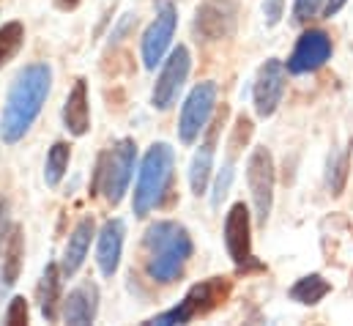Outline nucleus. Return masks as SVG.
Instances as JSON below:
<instances>
[{
  "label": "nucleus",
  "instance_id": "nucleus-1",
  "mask_svg": "<svg viewBox=\"0 0 353 326\" xmlns=\"http://www.w3.org/2000/svg\"><path fill=\"white\" fill-rule=\"evenodd\" d=\"M50 85H52V69L47 64H30L14 77L0 118L3 143H19L28 135V129L33 126L50 96Z\"/></svg>",
  "mask_w": 353,
  "mask_h": 326
},
{
  "label": "nucleus",
  "instance_id": "nucleus-2",
  "mask_svg": "<svg viewBox=\"0 0 353 326\" xmlns=\"http://www.w3.org/2000/svg\"><path fill=\"white\" fill-rule=\"evenodd\" d=\"M143 245L151 252L145 271L154 282H162V285L173 282L183 274V266H186V260L192 258V249H194L186 228H181L178 222H170V220L154 222L145 231Z\"/></svg>",
  "mask_w": 353,
  "mask_h": 326
},
{
  "label": "nucleus",
  "instance_id": "nucleus-3",
  "mask_svg": "<svg viewBox=\"0 0 353 326\" xmlns=\"http://www.w3.org/2000/svg\"><path fill=\"white\" fill-rule=\"evenodd\" d=\"M173 181V148L168 143H154L143 157L137 186H134V214L148 217L157 206H162Z\"/></svg>",
  "mask_w": 353,
  "mask_h": 326
},
{
  "label": "nucleus",
  "instance_id": "nucleus-4",
  "mask_svg": "<svg viewBox=\"0 0 353 326\" xmlns=\"http://www.w3.org/2000/svg\"><path fill=\"white\" fill-rule=\"evenodd\" d=\"M134 160H137V146L134 140L123 137L118 140L110 151H104L96 162V178L90 186V195L101 192L110 206H118L129 189L132 173H134Z\"/></svg>",
  "mask_w": 353,
  "mask_h": 326
},
{
  "label": "nucleus",
  "instance_id": "nucleus-5",
  "mask_svg": "<svg viewBox=\"0 0 353 326\" xmlns=\"http://www.w3.org/2000/svg\"><path fill=\"white\" fill-rule=\"evenodd\" d=\"M228 296H230V280H225V277L203 280V282H197V285H192L186 291V296L178 302L173 310L154 316L148 324H159V326L189 324L197 316H208L211 310H216L219 305H225Z\"/></svg>",
  "mask_w": 353,
  "mask_h": 326
},
{
  "label": "nucleus",
  "instance_id": "nucleus-6",
  "mask_svg": "<svg viewBox=\"0 0 353 326\" xmlns=\"http://www.w3.org/2000/svg\"><path fill=\"white\" fill-rule=\"evenodd\" d=\"M214 107H216V82L194 85L192 93L186 96V102L181 107V118H178V137L183 146H192L205 132Z\"/></svg>",
  "mask_w": 353,
  "mask_h": 326
},
{
  "label": "nucleus",
  "instance_id": "nucleus-7",
  "mask_svg": "<svg viewBox=\"0 0 353 326\" xmlns=\"http://www.w3.org/2000/svg\"><path fill=\"white\" fill-rule=\"evenodd\" d=\"M274 160L268 154V148H255L247 160V184L252 192V203H255V217L258 225H265L268 214H271V203H274Z\"/></svg>",
  "mask_w": 353,
  "mask_h": 326
},
{
  "label": "nucleus",
  "instance_id": "nucleus-8",
  "mask_svg": "<svg viewBox=\"0 0 353 326\" xmlns=\"http://www.w3.org/2000/svg\"><path fill=\"white\" fill-rule=\"evenodd\" d=\"M189 69H192V55L183 44H178L170 52V58L165 61L159 77L154 82V90H151V102H154L157 110H170L176 104L178 93H181L183 82L189 77Z\"/></svg>",
  "mask_w": 353,
  "mask_h": 326
},
{
  "label": "nucleus",
  "instance_id": "nucleus-9",
  "mask_svg": "<svg viewBox=\"0 0 353 326\" xmlns=\"http://www.w3.org/2000/svg\"><path fill=\"white\" fill-rule=\"evenodd\" d=\"M239 25V6L236 0H203L194 14V30L205 41L230 39Z\"/></svg>",
  "mask_w": 353,
  "mask_h": 326
},
{
  "label": "nucleus",
  "instance_id": "nucleus-10",
  "mask_svg": "<svg viewBox=\"0 0 353 326\" xmlns=\"http://www.w3.org/2000/svg\"><path fill=\"white\" fill-rule=\"evenodd\" d=\"M225 245L230 258L236 260V266L247 269H263L261 263H255V255H252V222H250V209L244 203H236L230 211H228V220H225Z\"/></svg>",
  "mask_w": 353,
  "mask_h": 326
},
{
  "label": "nucleus",
  "instance_id": "nucleus-11",
  "mask_svg": "<svg viewBox=\"0 0 353 326\" xmlns=\"http://www.w3.org/2000/svg\"><path fill=\"white\" fill-rule=\"evenodd\" d=\"M332 58V39L323 30H307L296 41L290 58H288V72L290 75H310L321 69Z\"/></svg>",
  "mask_w": 353,
  "mask_h": 326
},
{
  "label": "nucleus",
  "instance_id": "nucleus-12",
  "mask_svg": "<svg viewBox=\"0 0 353 326\" xmlns=\"http://www.w3.org/2000/svg\"><path fill=\"white\" fill-rule=\"evenodd\" d=\"M178 14L173 6H162V11L157 14V19L148 25L145 36H143V64L145 69H157L170 47V39L176 33Z\"/></svg>",
  "mask_w": 353,
  "mask_h": 326
},
{
  "label": "nucleus",
  "instance_id": "nucleus-13",
  "mask_svg": "<svg viewBox=\"0 0 353 326\" xmlns=\"http://www.w3.org/2000/svg\"><path fill=\"white\" fill-rule=\"evenodd\" d=\"M282 93H285V66L279 58H268L255 80V110L261 118L276 113Z\"/></svg>",
  "mask_w": 353,
  "mask_h": 326
},
{
  "label": "nucleus",
  "instance_id": "nucleus-14",
  "mask_svg": "<svg viewBox=\"0 0 353 326\" xmlns=\"http://www.w3.org/2000/svg\"><path fill=\"white\" fill-rule=\"evenodd\" d=\"M222 118H225V113L208 126L205 140L200 143V148L194 151L192 164H189V184H192L194 195H205V189H208L211 170H214V154H216V140H219V129H222Z\"/></svg>",
  "mask_w": 353,
  "mask_h": 326
},
{
  "label": "nucleus",
  "instance_id": "nucleus-15",
  "mask_svg": "<svg viewBox=\"0 0 353 326\" xmlns=\"http://www.w3.org/2000/svg\"><path fill=\"white\" fill-rule=\"evenodd\" d=\"M123 236L126 228L121 220H107L99 231V249H96V260L104 277H112L118 271L121 263V252H123Z\"/></svg>",
  "mask_w": 353,
  "mask_h": 326
},
{
  "label": "nucleus",
  "instance_id": "nucleus-16",
  "mask_svg": "<svg viewBox=\"0 0 353 326\" xmlns=\"http://www.w3.org/2000/svg\"><path fill=\"white\" fill-rule=\"evenodd\" d=\"M99 313V288L93 282L77 285L66 299H63V321L74 326H85L96 321Z\"/></svg>",
  "mask_w": 353,
  "mask_h": 326
},
{
  "label": "nucleus",
  "instance_id": "nucleus-17",
  "mask_svg": "<svg viewBox=\"0 0 353 326\" xmlns=\"http://www.w3.org/2000/svg\"><path fill=\"white\" fill-rule=\"evenodd\" d=\"M63 124L72 135L83 137L90 129V107H88V82L77 80L66 104H63Z\"/></svg>",
  "mask_w": 353,
  "mask_h": 326
},
{
  "label": "nucleus",
  "instance_id": "nucleus-18",
  "mask_svg": "<svg viewBox=\"0 0 353 326\" xmlns=\"http://www.w3.org/2000/svg\"><path fill=\"white\" fill-rule=\"evenodd\" d=\"M90 239H93V220H83L74 233L69 236V245L63 249V260H61V271L66 277L77 274V269L83 266V260L88 258V249H90Z\"/></svg>",
  "mask_w": 353,
  "mask_h": 326
},
{
  "label": "nucleus",
  "instance_id": "nucleus-19",
  "mask_svg": "<svg viewBox=\"0 0 353 326\" xmlns=\"http://www.w3.org/2000/svg\"><path fill=\"white\" fill-rule=\"evenodd\" d=\"M63 271L58 263H47L41 285H39V302H41V316L47 321H58L61 316V291H63Z\"/></svg>",
  "mask_w": 353,
  "mask_h": 326
},
{
  "label": "nucleus",
  "instance_id": "nucleus-20",
  "mask_svg": "<svg viewBox=\"0 0 353 326\" xmlns=\"http://www.w3.org/2000/svg\"><path fill=\"white\" fill-rule=\"evenodd\" d=\"M22 258H25V236H22V228H11L8 233V242L3 249V266H0V282L3 285H14L19 271H22Z\"/></svg>",
  "mask_w": 353,
  "mask_h": 326
},
{
  "label": "nucleus",
  "instance_id": "nucleus-21",
  "mask_svg": "<svg viewBox=\"0 0 353 326\" xmlns=\"http://www.w3.org/2000/svg\"><path fill=\"white\" fill-rule=\"evenodd\" d=\"M332 291V285L321 277V274H307V277H301L299 282H293V288H290V299L293 302H299V305H318L326 294Z\"/></svg>",
  "mask_w": 353,
  "mask_h": 326
},
{
  "label": "nucleus",
  "instance_id": "nucleus-22",
  "mask_svg": "<svg viewBox=\"0 0 353 326\" xmlns=\"http://www.w3.org/2000/svg\"><path fill=\"white\" fill-rule=\"evenodd\" d=\"M69 160H72V148L66 143H55L47 154V164H44V181L47 186H58L69 170Z\"/></svg>",
  "mask_w": 353,
  "mask_h": 326
},
{
  "label": "nucleus",
  "instance_id": "nucleus-23",
  "mask_svg": "<svg viewBox=\"0 0 353 326\" xmlns=\"http://www.w3.org/2000/svg\"><path fill=\"white\" fill-rule=\"evenodd\" d=\"M25 41V28L22 22H6L0 28V66H6L22 47Z\"/></svg>",
  "mask_w": 353,
  "mask_h": 326
},
{
  "label": "nucleus",
  "instance_id": "nucleus-24",
  "mask_svg": "<svg viewBox=\"0 0 353 326\" xmlns=\"http://www.w3.org/2000/svg\"><path fill=\"white\" fill-rule=\"evenodd\" d=\"M345 181H348V154L332 151L326 160V184H329L332 195H343Z\"/></svg>",
  "mask_w": 353,
  "mask_h": 326
},
{
  "label": "nucleus",
  "instance_id": "nucleus-25",
  "mask_svg": "<svg viewBox=\"0 0 353 326\" xmlns=\"http://www.w3.org/2000/svg\"><path fill=\"white\" fill-rule=\"evenodd\" d=\"M230 181H233V160H228V162L222 164V170H219V175H216L214 198H211V203H214V206H219V203H222V198H225V195H228V189H230Z\"/></svg>",
  "mask_w": 353,
  "mask_h": 326
},
{
  "label": "nucleus",
  "instance_id": "nucleus-26",
  "mask_svg": "<svg viewBox=\"0 0 353 326\" xmlns=\"http://www.w3.org/2000/svg\"><path fill=\"white\" fill-rule=\"evenodd\" d=\"M250 137H252V121H250L247 115H241V118L236 121V129H233V140H230V160H236V154H239L241 143H247Z\"/></svg>",
  "mask_w": 353,
  "mask_h": 326
},
{
  "label": "nucleus",
  "instance_id": "nucleus-27",
  "mask_svg": "<svg viewBox=\"0 0 353 326\" xmlns=\"http://www.w3.org/2000/svg\"><path fill=\"white\" fill-rule=\"evenodd\" d=\"M321 6H323V0H296V3H293V19H296V22L312 19V17L321 11Z\"/></svg>",
  "mask_w": 353,
  "mask_h": 326
},
{
  "label": "nucleus",
  "instance_id": "nucleus-28",
  "mask_svg": "<svg viewBox=\"0 0 353 326\" xmlns=\"http://www.w3.org/2000/svg\"><path fill=\"white\" fill-rule=\"evenodd\" d=\"M6 324H28V302L22 296H14L6 310Z\"/></svg>",
  "mask_w": 353,
  "mask_h": 326
},
{
  "label": "nucleus",
  "instance_id": "nucleus-29",
  "mask_svg": "<svg viewBox=\"0 0 353 326\" xmlns=\"http://www.w3.org/2000/svg\"><path fill=\"white\" fill-rule=\"evenodd\" d=\"M282 6H285V0H265L263 14H265V22H268V25H276V22H279V17H282Z\"/></svg>",
  "mask_w": 353,
  "mask_h": 326
},
{
  "label": "nucleus",
  "instance_id": "nucleus-30",
  "mask_svg": "<svg viewBox=\"0 0 353 326\" xmlns=\"http://www.w3.org/2000/svg\"><path fill=\"white\" fill-rule=\"evenodd\" d=\"M134 25H137V17H134V14H126V17H123V19L118 22V28L112 30L110 41H121V36H126V33H129V30H132Z\"/></svg>",
  "mask_w": 353,
  "mask_h": 326
},
{
  "label": "nucleus",
  "instance_id": "nucleus-31",
  "mask_svg": "<svg viewBox=\"0 0 353 326\" xmlns=\"http://www.w3.org/2000/svg\"><path fill=\"white\" fill-rule=\"evenodd\" d=\"M8 233H11V228H8V209L0 200V249H3V242L8 239Z\"/></svg>",
  "mask_w": 353,
  "mask_h": 326
},
{
  "label": "nucleus",
  "instance_id": "nucleus-32",
  "mask_svg": "<svg viewBox=\"0 0 353 326\" xmlns=\"http://www.w3.org/2000/svg\"><path fill=\"white\" fill-rule=\"evenodd\" d=\"M345 3H348V0H326V6H323V14H326V17H334V14H337V11H340Z\"/></svg>",
  "mask_w": 353,
  "mask_h": 326
},
{
  "label": "nucleus",
  "instance_id": "nucleus-33",
  "mask_svg": "<svg viewBox=\"0 0 353 326\" xmlns=\"http://www.w3.org/2000/svg\"><path fill=\"white\" fill-rule=\"evenodd\" d=\"M58 3V8H63V11H72V8H77L83 0H55Z\"/></svg>",
  "mask_w": 353,
  "mask_h": 326
},
{
  "label": "nucleus",
  "instance_id": "nucleus-34",
  "mask_svg": "<svg viewBox=\"0 0 353 326\" xmlns=\"http://www.w3.org/2000/svg\"><path fill=\"white\" fill-rule=\"evenodd\" d=\"M154 3H157V6H168V0H154Z\"/></svg>",
  "mask_w": 353,
  "mask_h": 326
}]
</instances>
